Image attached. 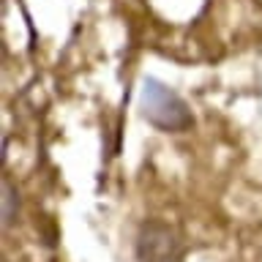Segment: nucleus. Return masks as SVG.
<instances>
[{"mask_svg":"<svg viewBox=\"0 0 262 262\" xmlns=\"http://www.w3.org/2000/svg\"><path fill=\"white\" fill-rule=\"evenodd\" d=\"M137 110L147 126H153L161 134H186L196 126V118L191 106L175 88H169L167 82L145 77L142 88L137 96Z\"/></svg>","mask_w":262,"mask_h":262,"instance_id":"obj_1","label":"nucleus"},{"mask_svg":"<svg viewBox=\"0 0 262 262\" xmlns=\"http://www.w3.org/2000/svg\"><path fill=\"white\" fill-rule=\"evenodd\" d=\"M0 191H3V196H0V224H3V229H11L22 216V196L16 183L8 175H3Z\"/></svg>","mask_w":262,"mask_h":262,"instance_id":"obj_3","label":"nucleus"},{"mask_svg":"<svg viewBox=\"0 0 262 262\" xmlns=\"http://www.w3.org/2000/svg\"><path fill=\"white\" fill-rule=\"evenodd\" d=\"M134 257L137 262H180L186 257V241L161 219H145L134 235Z\"/></svg>","mask_w":262,"mask_h":262,"instance_id":"obj_2","label":"nucleus"}]
</instances>
